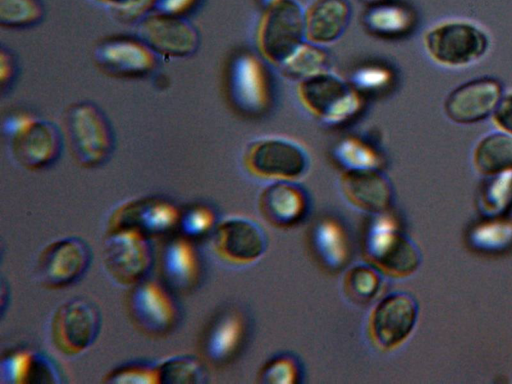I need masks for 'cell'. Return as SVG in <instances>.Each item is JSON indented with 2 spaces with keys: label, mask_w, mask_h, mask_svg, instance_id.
I'll return each mask as SVG.
<instances>
[{
  "label": "cell",
  "mask_w": 512,
  "mask_h": 384,
  "mask_svg": "<svg viewBox=\"0 0 512 384\" xmlns=\"http://www.w3.org/2000/svg\"><path fill=\"white\" fill-rule=\"evenodd\" d=\"M428 58L445 69L472 66L488 53L491 37L479 23L467 18H446L429 26L422 37Z\"/></svg>",
  "instance_id": "cell-1"
},
{
  "label": "cell",
  "mask_w": 512,
  "mask_h": 384,
  "mask_svg": "<svg viewBox=\"0 0 512 384\" xmlns=\"http://www.w3.org/2000/svg\"><path fill=\"white\" fill-rule=\"evenodd\" d=\"M63 130L71 155L80 166L95 168L110 158L114 147L112 130L94 105L71 106L65 113Z\"/></svg>",
  "instance_id": "cell-2"
},
{
  "label": "cell",
  "mask_w": 512,
  "mask_h": 384,
  "mask_svg": "<svg viewBox=\"0 0 512 384\" xmlns=\"http://www.w3.org/2000/svg\"><path fill=\"white\" fill-rule=\"evenodd\" d=\"M154 260L151 238L134 227L106 229L102 264L116 284L131 287L144 280Z\"/></svg>",
  "instance_id": "cell-3"
},
{
  "label": "cell",
  "mask_w": 512,
  "mask_h": 384,
  "mask_svg": "<svg viewBox=\"0 0 512 384\" xmlns=\"http://www.w3.org/2000/svg\"><path fill=\"white\" fill-rule=\"evenodd\" d=\"M296 0H278L267 5L257 28V46L268 62L281 66L304 42L305 20Z\"/></svg>",
  "instance_id": "cell-4"
},
{
  "label": "cell",
  "mask_w": 512,
  "mask_h": 384,
  "mask_svg": "<svg viewBox=\"0 0 512 384\" xmlns=\"http://www.w3.org/2000/svg\"><path fill=\"white\" fill-rule=\"evenodd\" d=\"M297 96L310 114L329 124L351 118L362 107L358 89L328 70L300 80Z\"/></svg>",
  "instance_id": "cell-5"
},
{
  "label": "cell",
  "mask_w": 512,
  "mask_h": 384,
  "mask_svg": "<svg viewBox=\"0 0 512 384\" xmlns=\"http://www.w3.org/2000/svg\"><path fill=\"white\" fill-rule=\"evenodd\" d=\"M172 292L165 283L146 278L130 287L126 308L131 322L140 332L161 338L177 327L181 312Z\"/></svg>",
  "instance_id": "cell-6"
},
{
  "label": "cell",
  "mask_w": 512,
  "mask_h": 384,
  "mask_svg": "<svg viewBox=\"0 0 512 384\" xmlns=\"http://www.w3.org/2000/svg\"><path fill=\"white\" fill-rule=\"evenodd\" d=\"M102 327L98 305L84 297H74L61 303L53 312L49 324L54 348L66 356L87 350L97 339Z\"/></svg>",
  "instance_id": "cell-7"
},
{
  "label": "cell",
  "mask_w": 512,
  "mask_h": 384,
  "mask_svg": "<svg viewBox=\"0 0 512 384\" xmlns=\"http://www.w3.org/2000/svg\"><path fill=\"white\" fill-rule=\"evenodd\" d=\"M93 253L89 243L79 236H66L50 242L39 252L34 267L38 284L46 289H63L86 273Z\"/></svg>",
  "instance_id": "cell-8"
},
{
  "label": "cell",
  "mask_w": 512,
  "mask_h": 384,
  "mask_svg": "<svg viewBox=\"0 0 512 384\" xmlns=\"http://www.w3.org/2000/svg\"><path fill=\"white\" fill-rule=\"evenodd\" d=\"M366 257L371 264L393 277H406L416 271L420 253L388 215L379 214L370 226L366 244Z\"/></svg>",
  "instance_id": "cell-9"
},
{
  "label": "cell",
  "mask_w": 512,
  "mask_h": 384,
  "mask_svg": "<svg viewBox=\"0 0 512 384\" xmlns=\"http://www.w3.org/2000/svg\"><path fill=\"white\" fill-rule=\"evenodd\" d=\"M243 160L250 174L279 181L299 178L308 167L305 150L283 137H263L252 141L245 149Z\"/></svg>",
  "instance_id": "cell-10"
},
{
  "label": "cell",
  "mask_w": 512,
  "mask_h": 384,
  "mask_svg": "<svg viewBox=\"0 0 512 384\" xmlns=\"http://www.w3.org/2000/svg\"><path fill=\"white\" fill-rule=\"evenodd\" d=\"M505 91L500 80L482 76L466 81L445 97L443 110L453 123L471 125L491 118Z\"/></svg>",
  "instance_id": "cell-11"
},
{
  "label": "cell",
  "mask_w": 512,
  "mask_h": 384,
  "mask_svg": "<svg viewBox=\"0 0 512 384\" xmlns=\"http://www.w3.org/2000/svg\"><path fill=\"white\" fill-rule=\"evenodd\" d=\"M418 317L415 299L396 292L384 297L373 309L369 319V335L382 350L401 345L413 331Z\"/></svg>",
  "instance_id": "cell-12"
},
{
  "label": "cell",
  "mask_w": 512,
  "mask_h": 384,
  "mask_svg": "<svg viewBox=\"0 0 512 384\" xmlns=\"http://www.w3.org/2000/svg\"><path fill=\"white\" fill-rule=\"evenodd\" d=\"M8 140L13 159L27 170L51 166L62 148V138L55 126L33 115L9 135Z\"/></svg>",
  "instance_id": "cell-13"
},
{
  "label": "cell",
  "mask_w": 512,
  "mask_h": 384,
  "mask_svg": "<svg viewBox=\"0 0 512 384\" xmlns=\"http://www.w3.org/2000/svg\"><path fill=\"white\" fill-rule=\"evenodd\" d=\"M181 209L159 196L141 197L127 201L113 210L107 229L134 227L148 235H167L178 229Z\"/></svg>",
  "instance_id": "cell-14"
},
{
  "label": "cell",
  "mask_w": 512,
  "mask_h": 384,
  "mask_svg": "<svg viewBox=\"0 0 512 384\" xmlns=\"http://www.w3.org/2000/svg\"><path fill=\"white\" fill-rule=\"evenodd\" d=\"M139 35L155 53L171 57L188 56L199 44L197 30L184 17L158 12L142 19Z\"/></svg>",
  "instance_id": "cell-15"
},
{
  "label": "cell",
  "mask_w": 512,
  "mask_h": 384,
  "mask_svg": "<svg viewBox=\"0 0 512 384\" xmlns=\"http://www.w3.org/2000/svg\"><path fill=\"white\" fill-rule=\"evenodd\" d=\"M97 65L112 76L123 78L142 77L157 65L156 53L142 40L110 38L95 50Z\"/></svg>",
  "instance_id": "cell-16"
},
{
  "label": "cell",
  "mask_w": 512,
  "mask_h": 384,
  "mask_svg": "<svg viewBox=\"0 0 512 384\" xmlns=\"http://www.w3.org/2000/svg\"><path fill=\"white\" fill-rule=\"evenodd\" d=\"M212 245L221 259L233 264H248L265 252L267 239L256 223L244 218H230L216 226Z\"/></svg>",
  "instance_id": "cell-17"
},
{
  "label": "cell",
  "mask_w": 512,
  "mask_h": 384,
  "mask_svg": "<svg viewBox=\"0 0 512 384\" xmlns=\"http://www.w3.org/2000/svg\"><path fill=\"white\" fill-rule=\"evenodd\" d=\"M160 268L165 284L178 293H188L197 287L202 263L193 240L178 235L164 245Z\"/></svg>",
  "instance_id": "cell-18"
},
{
  "label": "cell",
  "mask_w": 512,
  "mask_h": 384,
  "mask_svg": "<svg viewBox=\"0 0 512 384\" xmlns=\"http://www.w3.org/2000/svg\"><path fill=\"white\" fill-rule=\"evenodd\" d=\"M340 187L351 204L370 213L385 212L392 199L391 185L378 169H347Z\"/></svg>",
  "instance_id": "cell-19"
},
{
  "label": "cell",
  "mask_w": 512,
  "mask_h": 384,
  "mask_svg": "<svg viewBox=\"0 0 512 384\" xmlns=\"http://www.w3.org/2000/svg\"><path fill=\"white\" fill-rule=\"evenodd\" d=\"M350 17L347 0H313L304 11L305 39L318 46L331 44L343 34Z\"/></svg>",
  "instance_id": "cell-20"
},
{
  "label": "cell",
  "mask_w": 512,
  "mask_h": 384,
  "mask_svg": "<svg viewBox=\"0 0 512 384\" xmlns=\"http://www.w3.org/2000/svg\"><path fill=\"white\" fill-rule=\"evenodd\" d=\"M259 206L269 222L280 227H290L305 216L307 197L299 186L288 181H278L262 191Z\"/></svg>",
  "instance_id": "cell-21"
},
{
  "label": "cell",
  "mask_w": 512,
  "mask_h": 384,
  "mask_svg": "<svg viewBox=\"0 0 512 384\" xmlns=\"http://www.w3.org/2000/svg\"><path fill=\"white\" fill-rule=\"evenodd\" d=\"M232 94L236 103L248 112L262 111L268 103V86L264 68L253 55L236 59L231 75Z\"/></svg>",
  "instance_id": "cell-22"
},
{
  "label": "cell",
  "mask_w": 512,
  "mask_h": 384,
  "mask_svg": "<svg viewBox=\"0 0 512 384\" xmlns=\"http://www.w3.org/2000/svg\"><path fill=\"white\" fill-rule=\"evenodd\" d=\"M244 334L241 315L227 311L209 326L203 338L202 350L207 360L220 365L229 361L238 350Z\"/></svg>",
  "instance_id": "cell-23"
},
{
  "label": "cell",
  "mask_w": 512,
  "mask_h": 384,
  "mask_svg": "<svg viewBox=\"0 0 512 384\" xmlns=\"http://www.w3.org/2000/svg\"><path fill=\"white\" fill-rule=\"evenodd\" d=\"M50 373L48 357L29 348H16L0 361L1 381L8 384H44Z\"/></svg>",
  "instance_id": "cell-24"
},
{
  "label": "cell",
  "mask_w": 512,
  "mask_h": 384,
  "mask_svg": "<svg viewBox=\"0 0 512 384\" xmlns=\"http://www.w3.org/2000/svg\"><path fill=\"white\" fill-rule=\"evenodd\" d=\"M472 163L485 177L512 170V135L497 128L483 135L473 148Z\"/></svg>",
  "instance_id": "cell-25"
},
{
  "label": "cell",
  "mask_w": 512,
  "mask_h": 384,
  "mask_svg": "<svg viewBox=\"0 0 512 384\" xmlns=\"http://www.w3.org/2000/svg\"><path fill=\"white\" fill-rule=\"evenodd\" d=\"M316 254L325 266L332 270L342 268L349 258V245L345 231L335 220L326 218L313 230Z\"/></svg>",
  "instance_id": "cell-26"
},
{
  "label": "cell",
  "mask_w": 512,
  "mask_h": 384,
  "mask_svg": "<svg viewBox=\"0 0 512 384\" xmlns=\"http://www.w3.org/2000/svg\"><path fill=\"white\" fill-rule=\"evenodd\" d=\"M413 10L405 5L382 2L372 5L364 17L374 33L395 36L409 32L415 24Z\"/></svg>",
  "instance_id": "cell-27"
},
{
  "label": "cell",
  "mask_w": 512,
  "mask_h": 384,
  "mask_svg": "<svg viewBox=\"0 0 512 384\" xmlns=\"http://www.w3.org/2000/svg\"><path fill=\"white\" fill-rule=\"evenodd\" d=\"M479 207L490 216H501L512 207V170L487 177L479 192Z\"/></svg>",
  "instance_id": "cell-28"
},
{
  "label": "cell",
  "mask_w": 512,
  "mask_h": 384,
  "mask_svg": "<svg viewBox=\"0 0 512 384\" xmlns=\"http://www.w3.org/2000/svg\"><path fill=\"white\" fill-rule=\"evenodd\" d=\"M160 383L198 384L206 382V371L193 355L180 354L158 362Z\"/></svg>",
  "instance_id": "cell-29"
},
{
  "label": "cell",
  "mask_w": 512,
  "mask_h": 384,
  "mask_svg": "<svg viewBox=\"0 0 512 384\" xmlns=\"http://www.w3.org/2000/svg\"><path fill=\"white\" fill-rule=\"evenodd\" d=\"M327 63V54L320 46L303 42L280 67L286 76L303 80L327 70Z\"/></svg>",
  "instance_id": "cell-30"
},
{
  "label": "cell",
  "mask_w": 512,
  "mask_h": 384,
  "mask_svg": "<svg viewBox=\"0 0 512 384\" xmlns=\"http://www.w3.org/2000/svg\"><path fill=\"white\" fill-rule=\"evenodd\" d=\"M336 159L346 169H378L382 164L379 153L363 140L355 137L343 139L335 148Z\"/></svg>",
  "instance_id": "cell-31"
},
{
  "label": "cell",
  "mask_w": 512,
  "mask_h": 384,
  "mask_svg": "<svg viewBox=\"0 0 512 384\" xmlns=\"http://www.w3.org/2000/svg\"><path fill=\"white\" fill-rule=\"evenodd\" d=\"M44 15L40 0H0V23L5 27H26L38 23Z\"/></svg>",
  "instance_id": "cell-32"
},
{
  "label": "cell",
  "mask_w": 512,
  "mask_h": 384,
  "mask_svg": "<svg viewBox=\"0 0 512 384\" xmlns=\"http://www.w3.org/2000/svg\"><path fill=\"white\" fill-rule=\"evenodd\" d=\"M381 278L371 266L357 265L351 268L344 277V290L356 302H366L379 291Z\"/></svg>",
  "instance_id": "cell-33"
},
{
  "label": "cell",
  "mask_w": 512,
  "mask_h": 384,
  "mask_svg": "<svg viewBox=\"0 0 512 384\" xmlns=\"http://www.w3.org/2000/svg\"><path fill=\"white\" fill-rule=\"evenodd\" d=\"M214 210L205 204H193L181 210L178 230L181 235L196 240L213 232L217 226Z\"/></svg>",
  "instance_id": "cell-34"
},
{
  "label": "cell",
  "mask_w": 512,
  "mask_h": 384,
  "mask_svg": "<svg viewBox=\"0 0 512 384\" xmlns=\"http://www.w3.org/2000/svg\"><path fill=\"white\" fill-rule=\"evenodd\" d=\"M105 383L158 384V362L131 361L111 369L103 377Z\"/></svg>",
  "instance_id": "cell-35"
},
{
  "label": "cell",
  "mask_w": 512,
  "mask_h": 384,
  "mask_svg": "<svg viewBox=\"0 0 512 384\" xmlns=\"http://www.w3.org/2000/svg\"><path fill=\"white\" fill-rule=\"evenodd\" d=\"M299 364L290 355H280L270 360L260 372L263 383H295L299 378Z\"/></svg>",
  "instance_id": "cell-36"
},
{
  "label": "cell",
  "mask_w": 512,
  "mask_h": 384,
  "mask_svg": "<svg viewBox=\"0 0 512 384\" xmlns=\"http://www.w3.org/2000/svg\"><path fill=\"white\" fill-rule=\"evenodd\" d=\"M474 231L473 244L480 249H498L506 246L512 240V223L491 222Z\"/></svg>",
  "instance_id": "cell-37"
},
{
  "label": "cell",
  "mask_w": 512,
  "mask_h": 384,
  "mask_svg": "<svg viewBox=\"0 0 512 384\" xmlns=\"http://www.w3.org/2000/svg\"><path fill=\"white\" fill-rule=\"evenodd\" d=\"M119 18L135 20L146 15L156 0H92Z\"/></svg>",
  "instance_id": "cell-38"
},
{
  "label": "cell",
  "mask_w": 512,
  "mask_h": 384,
  "mask_svg": "<svg viewBox=\"0 0 512 384\" xmlns=\"http://www.w3.org/2000/svg\"><path fill=\"white\" fill-rule=\"evenodd\" d=\"M392 79L389 70L382 67H365L357 71L353 76L355 87L365 90L379 89L386 86Z\"/></svg>",
  "instance_id": "cell-39"
},
{
  "label": "cell",
  "mask_w": 512,
  "mask_h": 384,
  "mask_svg": "<svg viewBox=\"0 0 512 384\" xmlns=\"http://www.w3.org/2000/svg\"><path fill=\"white\" fill-rule=\"evenodd\" d=\"M491 119L497 129L512 135V90L504 93Z\"/></svg>",
  "instance_id": "cell-40"
},
{
  "label": "cell",
  "mask_w": 512,
  "mask_h": 384,
  "mask_svg": "<svg viewBox=\"0 0 512 384\" xmlns=\"http://www.w3.org/2000/svg\"><path fill=\"white\" fill-rule=\"evenodd\" d=\"M198 0H156L154 8L156 12L171 16L184 17L197 3Z\"/></svg>",
  "instance_id": "cell-41"
},
{
  "label": "cell",
  "mask_w": 512,
  "mask_h": 384,
  "mask_svg": "<svg viewBox=\"0 0 512 384\" xmlns=\"http://www.w3.org/2000/svg\"><path fill=\"white\" fill-rule=\"evenodd\" d=\"M15 62L12 56L5 52L3 49L1 51V57H0V77H1V84L4 86L5 84L9 83L15 74Z\"/></svg>",
  "instance_id": "cell-42"
},
{
  "label": "cell",
  "mask_w": 512,
  "mask_h": 384,
  "mask_svg": "<svg viewBox=\"0 0 512 384\" xmlns=\"http://www.w3.org/2000/svg\"><path fill=\"white\" fill-rule=\"evenodd\" d=\"M360 1L370 4V5H375V4H379L382 2H386L387 0H360Z\"/></svg>",
  "instance_id": "cell-43"
},
{
  "label": "cell",
  "mask_w": 512,
  "mask_h": 384,
  "mask_svg": "<svg viewBox=\"0 0 512 384\" xmlns=\"http://www.w3.org/2000/svg\"><path fill=\"white\" fill-rule=\"evenodd\" d=\"M276 1H278V0H264V2H265L267 5H269V4H271V3H274V2H276Z\"/></svg>",
  "instance_id": "cell-44"
}]
</instances>
